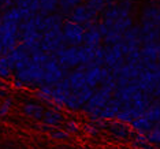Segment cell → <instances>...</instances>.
<instances>
[{
  "instance_id": "cell-41",
  "label": "cell",
  "mask_w": 160,
  "mask_h": 149,
  "mask_svg": "<svg viewBox=\"0 0 160 149\" xmlns=\"http://www.w3.org/2000/svg\"><path fill=\"white\" fill-rule=\"evenodd\" d=\"M152 2H156V3H160V0H152Z\"/></svg>"
},
{
  "instance_id": "cell-6",
  "label": "cell",
  "mask_w": 160,
  "mask_h": 149,
  "mask_svg": "<svg viewBox=\"0 0 160 149\" xmlns=\"http://www.w3.org/2000/svg\"><path fill=\"white\" fill-rule=\"evenodd\" d=\"M99 17H100L99 14L92 11V10L88 8V7L82 3V4H79L78 7H75L67 18H68V21H71V22L82 25L83 27H86V26H90V25L99 23L100 22Z\"/></svg>"
},
{
  "instance_id": "cell-14",
  "label": "cell",
  "mask_w": 160,
  "mask_h": 149,
  "mask_svg": "<svg viewBox=\"0 0 160 149\" xmlns=\"http://www.w3.org/2000/svg\"><path fill=\"white\" fill-rule=\"evenodd\" d=\"M103 42V36L97 29L96 25H90L85 27V34H83V45L92 47V48H99Z\"/></svg>"
},
{
  "instance_id": "cell-5",
  "label": "cell",
  "mask_w": 160,
  "mask_h": 149,
  "mask_svg": "<svg viewBox=\"0 0 160 149\" xmlns=\"http://www.w3.org/2000/svg\"><path fill=\"white\" fill-rule=\"evenodd\" d=\"M53 57L66 71L74 70L81 66V56H79L78 47H66V48L60 49Z\"/></svg>"
},
{
  "instance_id": "cell-29",
  "label": "cell",
  "mask_w": 160,
  "mask_h": 149,
  "mask_svg": "<svg viewBox=\"0 0 160 149\" xmlns=\"http://www.w3.org/2000/svg\"><path fill=\"white\" fill-rule=\"evenodd\" d=\"M83 4L96 14L101 15L105 10V6H107V0H83Z\"/></svg>"
},
{
  "instance_id": "cell-32",
  "label": "cell",
  "mask_w": 160,
  "mask_h": 149,
  "mask_svg": "<svg viewBox=\"0 0 160 149\" xmlns=\"http://www.w3.org/2000/svg\"><path fill=\"white\" fill-rule=\"evenodd\" d=\"M30 55H32V62H34V63H37V64H41V66H44L47 62L52 57L49 53H47L45 51H42L41 48L34 51V52H32Z\"/></svg>"
},
{
  "instance_id": "cell-16",
  "label": "cell",
  "mask_w": 160,
  "mask_h": 149,
  "mask_svg": "<svg viewBox=\"0 0 160 149\" xmlns=\"http://www.w3.org/2000/svg\"><path fill=\"white\" fill-rule=\"evenodd\" d=\"M22 112L29 119H32V121L41 122L45 110L41 104L37 103V101H26V103L22 105Z\"/></svg>"
},
{
  "instance_id": "cell-31",
  "label": "cell",
  "mask_w": 160,
  "mask_h": 149,
  "mask_svg": "<svg viewBox=\"0 0 160 149\" xmlns=\"http://www.w3.org/2000/svg\"><path fill=\"white\" fill-rule=\"evenodd\" d=\"M12 70L10 67V63L7 60V56H0V79H10L12 77Z\"/></svg>"
},
{
  "instance_id": "cell-34",
  "label": "cell",
  "mask_w": 160,
  "mask_h": 149,
  "mask_svg": "<svg viewBox=\"0 0 160 149\" xmlns=\"http://www.w3.org/2000/svg\"><path fill=\"white\" fill-rule=\"evenodd\" d=\"M63 129L66 130L70 136H72V134H78L79 133L81 126H79V123L77 121H74V119H68V121H64Z\"/></svg>"
},
{
  "instance_id": "cell-2",
  "label": "cell",
  "mask_w": 160,
  "mask_h": 149,
  "mask_svg": "<svg viewBox=\"0 0 160 149\" xmlns=\"http://www.w3.org/2000/svg\"><path fill=\"white\" fill-rule=\"evenodd\" d=\"M14 79L19 81L22 85L38 88L44 83V67L34 62H30L25 68L14 72Z\"/></svg>"
},
{
  "instance_id": "cell-39",
  "label": "cell",
  "mask_w": 160,
  "mask_h": 149,
  "mask_svg": "<svg viewBox=\"0 0 160 149\" xmlns=\"http://www.w3.org/2000/svg\"><path fill=\"white\" fill-rule=\"evenodd\" d=\"M0 96H2V97H6V96H7V92H6V90H3V89H0Z\"/></svg>"
},
{
  "instance_id": "cell-12",
  "label": "cell",
  "mask_w": 160,
  "mask_h": 149,
  "mask_svg": "<svg viewBox=\"0 0 160 149\" xmlns=\"http://www.w3.org/2000/svg\"><path fill=\"white\" fill-rule=\"evenodd\" d=\"M140 92L141 90L138 89V86L136 83H127V85L118 86V88L115 89L114 97L123 105V104H127V103H130V101H133L134 97Z\"/></svg>"
},
{
  "instance_id": "cell-26",
  "label": "cell",
  "mask_w": 160,
  "mask_h": 149,
  "mask_svg": "<svg viewBox=\"0 0 160 149\" xmlns=\"http://www.w3.org/2000/svg\"><path fill=\"white\" fill-rule=\"evenodd\" d=\"M134 25V19H133V17H127V18H119L116 22L112 25V27H111V30H114L116 32V33H121L123 34L126 30H129L130 27H132Z\"/></svg>"
},
{
  "instance_id": "cell-17",
  "label": "cell",
  "mask_w": 160,
  "mask_h": 149,
  "mask_svg": "<svg viewBox=\"0 0 160 149\" xmlns=\"http://www.w3.org/2000/svg\"><path fill=\"white\" fill-rule=\"evenodd\" d=\"M121 107H122V104L119 103L115 97H112V99L100 110L97 119H103V121H114V119H116L118 112L121 111Z\"/></svg>"
},
{
  "instance_id": "cell-24",
  "label": "cell",
  "mask_w": 160,
  "mask_h": 149,
  "mask_svg": "<svg viewBox=\"0 0 160 149\" xmlns=\"http://www.w3.org/2000/svg\"><path fill=\"white\" fill-rule=\"evenodd\" d=\"M144 116L151 121L152 123H159L160 122V100H153L152 104L148 107V110L144 112Z\"/></svg>"
},
{
  "instance_id": "cell-23",
  "label": "cell",
  "mask_w": 160,
  "mask_h": 149,
  "mask_svg": "<svg viewBox=\"0 0 160 149\" xmlns=\"http://www.w3.org/2000/svg\"><path fill=\"white\" fill-rule=\"evenodd\" d=\"M79 56H81V66H88L90 63H94V57H96V48L88 45H79Z\"/></svg>"
},
{
  "instance_id": "cell-7",
  "label": "cell",
  "mask_w": 160,
  "mask_h": 149,
  "mask_svg": "<svg viewBox=\"0 0 160 149\" xmlns=\"http://www.w3.org/2000/svg\"><path fill=\"white\" fill-rule=\"evenodd\" d=\"M6 56H7V60H8L12 72H15L18 70H22V68H25L32 62L30 52H29L22 44H18L15 48L10 51Z\"/></svg>"
},
{
  "instance_id": "cell-10",
  "label": "cell",
  "mask_w": 160,
  "mask_h": 149,
  "mask_svg": "<svg viewBox=\"0 0 160 149\" xmlns=\"http://www.w3.org/2000/svg\"><path fill=\"white\" fill-rule=\"evenodd\" d=\"M110 72L111 71L105 66H100V64H96V63H90L88 66H85V77H86L88 86L97 89L107 79Z\"/></svg>"
},
{
  "instance_id": "cell-15",
  "label": "cell",
  "mask_w": 160,
  "mask_h": 149,
  "mask_svg": "<svg viewBox=\"0 0 160 149\" xmlns=\"http://www.w3.org/2000/svg\"><path fill=\"white\" fill-rule=\"evenodd\" d=\"M107 129L110 130V133L115 138H118V140H126V138H129V137L133 136L132 127H130L129 125H126V123H123V122L116 121V119H115V121L108 122Z\"/></svg>"
},
{
  "instance_id": "cell-35",
  "label": "cell",
  "mask_w": 160,
  "mask_h": 149,
  "mask_svg": "<svg viewBox=\"0 0 160 149\" xmlns=\"http://www.w3.org/2000/svg\"><path fill=\"white\" fill-rule=\"evenodd\" d=\"M49 136H51V138H53V140H59V141H67L71 138V136L63 127H56V129H53L52 132L49 133Z\"/></svg>"
},
{
  "instance_id": "cell-20",
  "label": "cell",
  "mask_w": 160,
  "mask_h": 149,
  "mask_svg": "<svg viewBox=\"0 0 160 149\" xmlns=\"http://www.w3.org/2000/svg\"><path fill=\"white\" fill-rule=\"evenodd\" d=\"M41 122L47 126L52 127V129H56V127H59L64 123V115L60 111H55L52 108H49V110H45Z\"/></svg>"
},
{
  "instance_id": "cell-11",
  "label": "cell",
  "mask_w": 160,
  "mask_h": 149,
  "mask_svg": "<svg viewBox=\"0 0 160 149\" xmlns=\"http://www.w3.org/2000/svg\"><path fill=\"white\" fill-rule=\"evenodd\" d=\"M141 21L142 22H151L156 27H160V3L149 2L141 11Z\"/></svg>"
},
{
  "instance_id": "cell-33",
  "label": "cell",
  "mask_w": 160,
  "mask_h": 149,
  "mask_svg": "<svg viewBox=\"0 0 160 149\" xmlns=\"http://www.w3.org/2000/svg\"><path fill=\"white\" fill-rule=\"evenodd\" d=\"M122 36L123 34H121V33H116V32H114V30H110L103 37L104 45H115V44H118V42L122 41Z\"/></svg>"
},
{
  "instance_id": "cell-38",
  "label": "cell",
  "mask_w": 160,
  "mask_h": 149,
  "mask_svg": "<svg viewBox=\"0 0 160 149\" xmlns=\"http://www.w3.org/2000/svg\"><path fill=\"white\" fill-rule=\"evenodd\" d=\"M153 97H155L156 100H160V85L156 88V90L153 92Z\"/></svg>"
},
{
  "instance_id": "cell-4",
  "label": "cell",
  "mask_w": 160,
  "mask_h": 149,
  "mask_svg": "<svg viewBox=\"0 0 160 149\" xmlns=\"http://www.w3.org/2000/svg\"><path fill=\"white\" fill-rule=\"evenodd\" d=\"M125 63L126 59L119 42L115 45H104V66L111 72H118Z\"/></svg>"
},
{
  "instance_id": "cell-42",
  "label": "cell",
  "mask_w": 160,
  "mask_h": 149,
  "mask_svg": "<svg viewBox=\"0 0 160 149\" xmlns=\"http://www.w3.org/2000/svg\"><path fill=\"white\" fill-rule=\"evenodd\" d=\"M159 60H160V55H159Z\"/></svg>"
},
{
  "instance_id": "cell-19",
  "label": "cell",
  "mask_w": 160,
  "mask_h": 149,
  "mask_svg": "<svg viewBox=\"0 0 160 149\" xmlns=\"http://www.w3.org/2000/svg\"><path fill=\"white\" fill-rule=\"evenodd\" d=\"M64 21H66V18L62 15L60 12H55V14H52V15L44 17V18H42V22H41V27H40V32H41V33H45V32L52 30V29L63 27Z\"/></svg>"
},
{
  "instance_id": "cell-30",
  "label": "cell",
  "mask_w": 160,
  "mask_h": 149,
  "mask_svg": "<svg viewBox=\"0 0 160 149\" xmlns=\"http://www.w3.org/2000/svg\"><path fill=\"white\" fill-rule=\"evenodd\" d=\"M132 137H133V147H136L138 149H153V145L148 142L147 136L140 133H134Z\"/></svg>"
},
{
  "instance_id": "cell-3",
  "label": "cell",
  "mask_w": 160,
  "mask_h": 149,
  "mask_svg": "<svg viewBox=\"0 0 160 149\" xmlns=\"http://www.w3.org/2000/svg\"><path fill=\"white\" fill-rule=\"evenodd\" d=\"M66 47H68V45L63 37L62 27L52 29V30H48V32H45V33H42L41 49L45 51L47 53H49L51 56H55L60 49L66 48Z\"/></svg>"
},
{
  "instance_id": "cell-22",
  "label": "cell",
  "mask_w": 160,
  "mask_h": 149,
  "mask_svg": "<svg viewBox=\"0 0 160 149\" xmlns=\"http://www.w3.org/2000/svg\"><path fill=\"white\" fill-rule=\"evenodd\" d=\"M59 12V0H40V15L48 17Z\"/></svg>"
},
{
  "instance_id": "cell-1",
  "label": "cell",
  "mask_w": 160,
  "mask_h": 149,
  "mask_svg": "<svg viewBox=\"0 0 160 149\" xmlns=\"http://www.w3.org/2000/svg\"><path fill=\"white\" fill-rule=\"evenodd\" d=\"M21 41V25L3 21L0 26V56H4Z\"/></svg>"
},
{
  "instance_id": "cell-18",
  "label": "cell",
  "mask_w": 160,
  "mask_h": 149,
  "mask_svg": "<svg viewBox=\"0 0 160 149\" xmlns=\"http://www.w3.org/2000/svg\"><path fill=\"white\" fill-rule=\"evenodd\" d=\"M160 55V41L159 42H148L141 47V60L144 63L158 62Z\"/></svg>"
},
{
  "instance_id": "cell-40",
  "label": "cell",
  "mask_w": 160,
  "mask_h": 149,
  "mask_svg": "<svg viewBox=\"0 0 160 149\" xmlns=\"http://www.w3.org/2000/svg\"><path fill=\"white\" fill-rule=\"evenodd\" d=\"M2 23H3V14L0 12V26H2Z\"/></svg>"
},
{
  "instance_id": "cell-28",
  "label": "cell",
  "mask_w": 160,
  "mask_h": 149,
  "mask_svg": "<svg viewBox=\"0 0 160 149\" xmlns=\"http://www.w3.org/2000/svg\"><path fill=\"white\" fill-rule=\"evenodd\" d=\"M118 7L121 18L132 17V12L134 10V2L133 0H118Z\"/></svg>"
},
{
  "instance_id": "cell-37",
  "label": "cell",
  "mask_w": 160,
  "mask_h": 149,
  "mask_svg": "<svg viewBox=\"0 0 160 149\" xmlns=\"http://www.w3.org/2000/svg\"><path fill=\"white\" fill-rule=\"evenodd\" d=\"M12 104H14V101H12V99H10V97H6V99L0 103V119L4 118V116L8 114L10 110L12 108Z\"/></svg>"
},
{
  "instance_id": "cell-13",
  "label": "cell",
  "mask_w": 160,
  "mask_h": 149,
  "mask_svg": "<svg viewBox=\"0 0 160 149\" xmlns=\"http://www.w3.org/2000/svg\"><path fill=\"white\" fill-rule=\"evenodd\" d=\"M67 78L70 81V88L72 92H78V90L88 86L85 77V66H79L74 70H71V72H68Z\"/></svg>"
},
{
  "instance_id": "cell-27",
  "label": "cell",
  "mask_w": 160,
  "mask_h": 149,
  "mask_svg": "<svg viewBox=\"0 0 160 149\" xmlns=\"http://www.w3.org/2000/svg\"><path fill=\"white\" fill-rule=\"evenodd\" d=\"M52 90H53V86H51V85H45V83H42L41 86H38L37 88L38 100H41L42 103L51 105V103H52Z\"/></svg>"
},
{
  "instance_id": "cell-25",
  "label": "cell",
  "mask_w": 160,
  "mask_h": 149,
  "mask_svg": "<svg viewBox=\"0 0 160 149\" xmlns=\"http://www.w3.org/2000/svg\"><path fill=\"white\" fill-rule=\"evenodd\" d=\"M82 3L83 0H59V12L66 18L70 15V12L75 7H78Z\"/></svg>"
},
{
  "instance_id": "cell-21",
  "label": "cell",
  "mask_w": 160,
  "mask_h": 149,
  "mask_svg": "<svg viewBox=\"0 0 160 149\" xmlns=\"http://www.w3.org/2000/svg\"><path fill=\"white\" fill-rule=\"evenodd\" d=\"M130 127H132V130L134 133H140V134L147 136V134L152 130V127H153V123L149 121L147 116L141 115L130 123Z\"/></svg>"
},
{
  "instance_id": "cell-8",
  "label": "cell",
  "mask_w": 160,
  "mask_h": 149,
  "mask_svg": "<svg viewBox=\"0 0 160 149\" xmlns=\"http://www.w3.org/2000/svg\"><path fill=\"white\" fill-rule=\"evenodd\" d=\"M63 37L66 40L68 47H79L83 44V34H85V27L82 25L74 23L71 21H64L63 27Z\"/></svg>"
},
{
  "instance_id": "cell-9",
  "label": "cell",
  "mask_w": 160,
  "mask_h": 149,
  "mask_svg": "<svg viewBox=\"0 0 160 149\" xmlns=\"http://www.w3.org/2000/svg\"><path fill=\"white\" fill-rule=\"evenodd\" d=\"M42 67H44V83L45 85L53 86L68 75V71L64 70L53 56Z\"/></svg>"
},
{
  "instance_id": "cell-36",
  "label": "cell",
  "mask_w": 160,
  "mask_h": 149,
  "mask_svg": "<svg viewBox=\"0 0 160 149\" xmlns=\"http://www.w3.org/2000/svg\"><path fill=\"white\" fill-rule=\"evenodd\" d=\"M83 130H85V133L86 134H89L90 137H97L99 136V133H100V127L96 125L94 122L92 121H89V122H86L85 125H83Z\"/></svg>"
}]
</instances>
